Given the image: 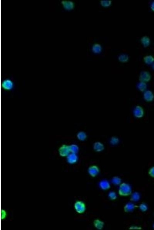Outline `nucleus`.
<instances>
[{"label":"nucleus","mask_w":154,"mask_h":230,"mask_svg":"<svg viewBox=\"0 0 154 230\" xmlns=\"http://www.w3.org/2000/svg\"><path fill=\"white\" fill-rule=\"evenodd\" d=\"M149 175L151 177L154 178V166L152 167L149 171Z\"/></svg>","instance_id":"obj_24"},{"label":"nucleus","mask_w":154,"mask_h":230,"mask_svg":"<svg viewBox=\"0 0 154 230\" xmlns=\"http://www.w3.org/2000/svg\"><path fill=\"white\" fill-rule=\"evenodd\" d=\"M134 113L136 117L141 118L143 116L144 111L142 108L140 106H137L134 110Z\"/></svg>","instance_id":"obj_8"},{"label":"nucleus","mask_w":154,"mask_h":230,"mask_svg":"<svg viewBox=\"0 0 154 230\" xmlns=\"http://www.w3.org/2000/svg\"><path fill=\"white\" fill-rule=\"evenodd\" d=\"M140 199V195L138 192H135L132 194L131 196V200L132 201H138Z\"/></svg>","instance_id":"obj_16"},{"label":"nucleus","mask_w":154,"mask_h":230,"mask_svg":"<svg viewBox=\"0 0 154 230\" xmlns=\"http://www.w3.org/2000/svg\"><path fill=\"white\" fill-rule=\"evenodd\" d=\"M94 149L96 152H101L104 150V146L102 143L97 142L94 144Z\"/></svg>","instance_id":"obj_13"},{"label":"nucleus","mask_w":154,"mask_h":230,"mask_svg":"<svg viewBox=\"0 0 154 230\" xmlns=\"http://www.w3.org/2000/svg\"><path fill=\"white\" fill-rule=\"evenodd\" d=\"M142 42L143 43L145 46H148L149 45V43H150L149 38H148L147 37H143Z\"/></svg>","instance_id":"obj_21"},{"label":"nucleus","mask_w":154,"mask_h":230,"mask_svg":"<svg viewBox=\"0 0 154 230\" xmlns=\"http://www.w3.org/2000/svg\"><path fill=\"white\" fill-rule=\"evenodd\" d=\"M152 68H153V69H154V63L153 64V65H152Z\"/></svg>","instance_id":"obj_28"},{"label":"nucleus","mask_w":154,"mask_h":230,"mask_svg":"<svg viewBox=\"0 0 154 230\" xmlns=\"http://www.w3.org/2000/svg\"><path fill=\"white\" fill-rule=\"evenodd\" d=\"M74 208L76 211L79 214L84 213L86 209L85 203L81 201H78L75 203Z\"/></svg>","instance_id":"obj_2"},{"label":"nucleus","mask_w":154,"mask_h":230,"mask_svg":"<svg viewBox=\"0 0 154 230\" xmlns=\"http://www.w3.org/2000/svg\"><path fill=\"white\" fill-rule=\"evenodd\" d=\"M88 173L92 177H95L99 173V168L96 166H92L89 168Z\"/></svg>","instance_id":"obj_6"},{"label":"nucleus","mask_w":154,"mask_h":230,"mask_svg":"<svg viewBox=\"0 0 154 230\" xmlns=\"http://www.w3.org/2000/svg\"><path fill=\"white\" fill-rule=\"evenodd\" d=\"M7 214L6 211L4 210H2L1 211V218L2 219H4L6 216Z\"/></svg>","instance_id":"obj_25"},{"label":"nucleus","mask_w":154,"mask_h":230,"mask_svg":"<svg viewBox=\"0 0 154 230\" xmlns=\"http://www.w3.org/2000/svg\"><path fill=\"white\" fill-rule=\"evenodd\" d=\"M99 186L102 190H108L110 188V185L107 180H103L99 183Z\"/></svg>","instance_id":"obj_10"},{"label":"nucleus","mask_w":154,"mask_h":230,"mask_svg":"<svg viewBox=\"0 0 154 230\" xmlns=\"http://www.w3.org/2000/svg\"><path fill=\"white\" fill-rule=\"evenodd\" d=\"M77 137L79 140L83 141L85 140L86 138V135L84 132H79L77 135Z\"/></svg>","instance_id":"obj_18"},{"label":"nucleus","mask_w":154,"mask_h":230,"mask_svg":"<svg viewBox=\"0 0 154 230\" xmlns=\"http://www.w3.org/2000/svg\"><path fill=\"white\" fill-rule=\"evenodd\" d=\"M109 197L111 200H115L117 198V195L114 191H111L109 193Z\"/></svg>","instance_id":"obj_20"},{"label":"nucleus","mask_w":154,"mask_h":230,"mask_svg":"<svg viewBox=\"0 0 154 230\" xmlns=\"http://www.w3.org/2000/svg\"><path fill=\"white\" fill-rule=\"evenodd\" d=\"M69 147L70 152L71 153L76 154V153H77L78 152L79 147H78V146H77V145L73 144V145H70V146Z\"/></svg>","instance_id":"obj_15"},{"label":"nucleus","mask_w":154,"mask_h":230,"mask_svg":"<svg viewBox=\"0 0 154 230\" xmlns=\"http://www.w3.org/2000/svg\"><path fill=\"white\" fill-rule=\"evenodd\" d=\"M119 194L121 196H126L131 194V189L129 185L127 183H122L119 186Z\"/></svg>","instance_id":"obj_1"},{"label":"nucleus","mask_w":154,"mask_h":230,"mask_svg":"<svg viewBox=\"0 0 154 230\" xmlns=\"http://www.w3.org/2000/svg\"><path fill=\"white\" fill-rule=\"evenodd\" d=\"M151 78L150 74L147 72H144L141 75V79L143 82H148Z\"/></svg>","instance_id":"obj_14"},{"label":"nucleus","mask_w":154,"mask_h":230,"mask_svg":"<svg viewBox=\"0 0 154 230\" xmlns=\"http://www.w3.org/2000/svg\"><path fill=\"white\" fill-rule=\"evenodd\" d=\"M135 205L132 203H128L124 207V211L126 212H132L135 209Z\"/></svg>","instance_id":"obj_11"},{"label":"nucleus","mask_w":154,"mask_h":230,"mask_svg":"<svg viewBox=\"0 0 154 230\" xmlns=\"http://www.w3.org/2000/svg\"><path fill=\"white\" fill-rule=\"evenodd\" d=\"M144 98L145 100L147 101H151L154 99V95L151 91H147L144 94Z\"/></svg>","instance_id":"obj_9"},{"label":"nucleus","mask_w":154,"mask_h":230,"mask_svg":"<svg viewBox=\"0 0 154 230\" xmlns=\"http://www.w3.org/2000/svg\"><path fill=\"white\" fill-rule=\"evenodd\" d=\"M139 208L140 210L142 212H145L147 211L148 209V207L145 204H141L139 206Z\"/></svg>","instance_id":"obj_22"},{"label":"nucleus","mask_w":154,"mask_h":230,"mask_svg":"<svg viewBox=\"0 0 154 230\" xmlns=\"http://www.w3.org/2000/svg\"><path fill=\"white\" fill-rule=\"evenodd\" d=\"M151 9L153 11H154V2H152L151 4Z\"/></svg>","instance_id":"obj_26"},{"label":"nucleus","mask_w":154,"mask_h":230,"mask_svg":"<svg viewBox=\"0 0 154 230\" xmlns=\"http://www.w3.org/2000/svg\"><path fill=\"white\" fill-rule=\"evenodd\" d=\"M59 152L60 156L63 157L67 156L70 152L69 149V147L65 145H63L59 148Z\"/></svg>","instance_id":"obj_4"},{"label":"nucleus","mask_w":154,"mask_h":230,"mask_svg":"<svg viewBox=\"0 0 154 230\" xmlns=\"http://www.w3.org/2000/svg\"><path fill=\"white\" fill-rule=\"evenodd\" d=\"M112 182L114 185H119L121 182V179L118 176H115L113 177L112 179Z\"/></svg>","instance_id":"obj_17"},{"label":"nucleus","mask_w":154,"mask_h":230,"mask_svg":"<svg viewBox=\"0 0 154 230\" xmlns=\"http://www.w3.org/2000/svg\"><path fill=\"white\" fill-rule=\"evenodd\" d=\"M140 228L139 227H133V226H132V227H131L130 228V229H140V228Z\"/></svg>","instance_id":"obj_27"},{"label":"nucleus","mask_w":154,"mask_h":230,"mask_svg":"<svg viewBox=\"0 0 154 230\" xmlns=\"http://www.w3.org/2000/svg\"><path fill=\"white\" fill-rule=\"evenodd\" d=\"M94 225L95 227L98 230H101L104 227V223L103 222L99 220L96 219L94 221Z\"/></svg>","instance_id":"obj_12"},{"label":"nucleus","mask_w":154,"mask_h":230,"mask_svg":"<svg viewBox=\"0 0 154 230\" xmlns=\"http://www.w3.org/2000/svg\"><path fill=\"white\" fill-rule=\"evenodd\" d=\"M67 156V162L70 164H74L78 161V156L75 153H71L69 154Z\"/></svg>","instance_id":"obj_7"},{"label":"nucleus","mask_w":154,"mask_h":230,"mask_svg":"<svg viewBox=\"0 0 154 230\" xmlns=\"http://www.w3.org/2000/svg\"><path fill=\"white\" fill-rule=\"evenodd\" d=\"M2 86L6 90H11L13 88L14 83L11 79H5L2 82Z\"/></svg>","instance_id":"obj_5"},{"label":"nucleus","mask_w":154,"mask_h":230,"mask_svg":"<svg viewBox=\"0 0 154 230\" xmlns=\"http://www.w3.org/2000/svg\"><path fill=\"white\" fill-rule=\"evenodd\" d=\"M153 228H154V224H153Z\"/></svg>","instance_id":"obj_29"},{"label":"nucleus","mask_w":154,"mask_h":230,"mask_svg":"<svg viewBox=\"0 0 154 230\" xmlns=\"http://www.w3.org/2000/svg\"><path fill=\"white\" fill-rule=\"evenodd\" d=\"M63 6L64 9L67 10L73 9L74 6V4L73 2L69 0H63L61 2Z\"/></svg>","instance_id":"obj_3"},{"label":"nucleus","mask_w":154,"mask_h":230,"mask_svg":"<svg viewBox=\"0 0 154 230\" xmlns=\"http://www.w3.org/2000/svg\"><path fill=\"white\" fill-rule=\"evenodd\" d=\"M146 88V84L145 83H144V82H141V83L139 84V89H140L141 91H143L144 90H145Z\"/></svg>","instance_id":"obj_23"},{"label":"nucleus","mask_w":154,"mask_h":230,"mask_svg":"<svg viewBox=\"0 0 154 230\" xmlns=\"http://www.w3.org/2000/svg\"><path fill=\"white\" fill-rule=\"evenodd\" d=\"M145 62L148 64H151L153 62L154 59L151 56H148L145 58Z\"/></svg>","instance_id":"obj_19"}]
</instances>
